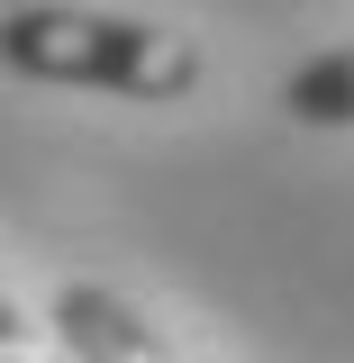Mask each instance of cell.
I'll list each match as a JSON object with an SVG mask.
<instances>
[{
	"instance_id": "obj_1",
	"label": "cell",
	"mask_w": 354,
	"mask_h": 363,
	"mask_svg": "<svg viewBox=\"0 0 354 363\" xmlns=\"http://www.w3.org/2000/svg\"><path fill=\"white\" fill-rule=\"evenodd\" d=\"M0 64L18 82H64V91H118V100H191L200 91V45L155 18L118 9H73V0H28L0 9Z\"/></svg>"
},
{
	"instance_id": "obj_2",
	"label": "cell",
	"mask_w": 354,
	"mask_h": 363,
	"mask_svg": "<svg viewBox=\"0 0 354 363\" xmlns=\"http://www.w3.org/2000/svg\"><path fill=\"white\" fill-rule=\"evenodd\" d=\"M45 327H55V354L64 363H191L173 336L136 309V300H118L109 281H64V291L45 300Z\"/></svg>"
},
{
	"instance_id": "obj_3",
	"label": "cell",
	"mask_w": 354,
	"mask_h": 363,
	"mask_svg": "<svg viewBox=\"0 0 354 363\" xmlns=\"http://www.w3.org/2000/svg\"><path fill=\"white\" fill-rule=\"evenodd\" d=\"M282 109H291L300 128H354V45L309 55V64L282 82Z\"/></svg>"
},
{
	"instance_id": "obj_4",
	"label": "cell",
	"mask_w": 354,
	"mask_h": 363,
	"mask_svg": "<svg viewBox=\"0 0 354 363\" xmlns=\"http://www.w3.org/2000/svg\"><path fill=\"white\" fill-rule=\"evenodd\" d=\"M0 363H64V354H55V345H45L37 327H28V318H18L9 300H0Z\"/></svg>"
}]
</instances>
